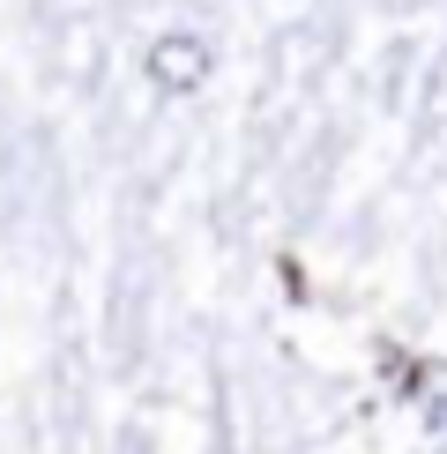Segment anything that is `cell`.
Here are the masks:
<instances>
[{"instance_id": "1", "label": "cell", "mask_w": 447, "mask_h": 454, "mask_svg": "<svg viewBox=\"0 0 447 454\" xmlns=\"http://www.w3.org/2000/svg\"><path fill=\"white\" fill-rule=\"evenodd\" d=\"M142 67H149V82H157L164 98H194L216 74V52H209V37H194V30H157L149 52H142Z\"/></svg>"}, {"instance_id": "2", "label": "cell", "mask_w": 447, "mask_h": 454, "mask_svg": "<svg viewBox=\"0 0 447 454\" xmlns=\"http://www.w3.org/2000/svg\"><path fill=\"white\" fill-rule=\"evenodd\" d=\"M418 403H425V418H433V432H447V365L418 372Z\"/></svg>"}]
</instances>
